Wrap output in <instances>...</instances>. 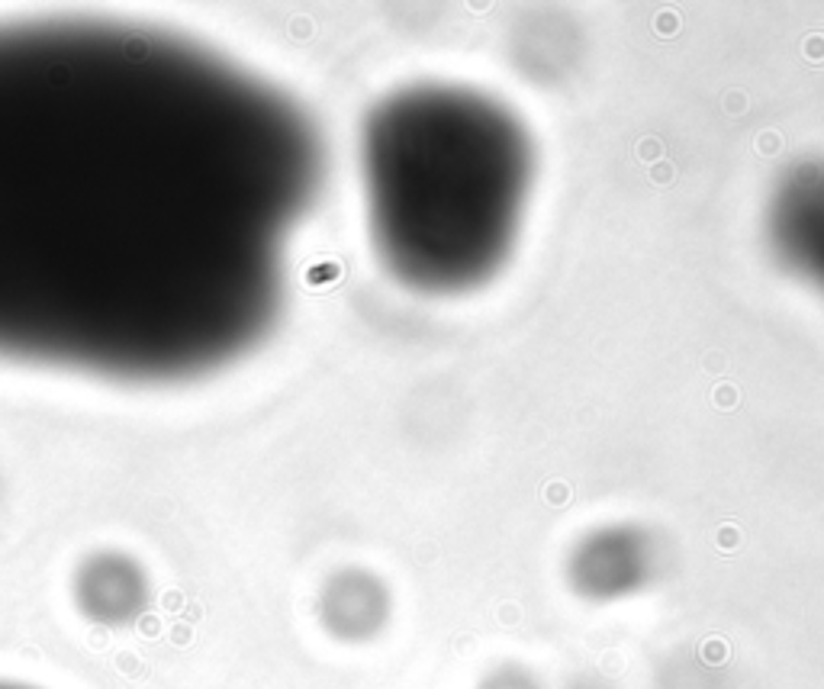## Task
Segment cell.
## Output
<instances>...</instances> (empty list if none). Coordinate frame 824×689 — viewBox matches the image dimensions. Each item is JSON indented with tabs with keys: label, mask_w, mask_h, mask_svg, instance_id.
Returning <instances> with one entry per match:
<instances>
[{
	"label": "cell",
	"mask_w": 824,
	"mask_h": 689,
	"mask_svg": "<svg viewBox=\"0 0 824 689\" xmlns=\"http://www.w3.org/2000/svg\"><path fill=\"white\" fill-rule=\"evenodd\" d=\"M322 148L280 87L119 20L0 23V361L184 380L271 329Z\"/></svg>",
	"instance_id": "obj_1"
},
{
	"label": "cell",
	"mask_w": 824,
	"mask_h": 689,
	"mask_svg": "<svg viewBox=\"0 0 824 689\" xmlns=\"http://www.w3.org/2000/svg\"><path fill=\"white\" fill-rule=\"evenodd\" d=\"M0 689H29V686H13V683H0Z\"/></svg>",
	"instance_id": "obj_4"
},
{
	"label": "cell",
	"mask_w": 824,
	"mask_h": 689,
	"mask_svg": "<svg viewBox=\"0 0 824 689\" xmlns=\"http://www.w3.org/2000/svg\"><path fill=\"white\" fill-rule=\"evenodd\" d=\"M769 229L782 261L824 287V165H805L782 181Z\"/></svg>",
	"instance_id": "obj_3"
},
{
	"label": "cell",
	"mask_w": 824,
	"mask_h": 689,
	"mask_svg": "<svg viewBox=\"0 0 824 689\" xmlns=\"http://www.w3.org/2000/svg\"><path fill=\"white\" fill-rule=\"evenodd\" d=\"M374 242L399 280L432 293L503 265L528 200V136L499 104L451 87L384 100L361 139Z\"/></svg>",
	"instance_id": "obj_2"
}]
</instances>
